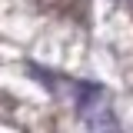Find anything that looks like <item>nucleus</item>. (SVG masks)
<instances>
[{"label":"nucleus","mask_w":133,"mask_h":133,"mask_svg":"<svg viewBox=\"0 0 133 133\" xmlns=\"http://www.w3.org/2000/svg\"><path fill=\"white\" fill-rule=\"evenodd\" d=\"M77 113L87 127L103 130V127H116V116L110 110V97L97 83H80L77 87Z\"/></svg>","instance_id":"f257e3e1"}]
</instances>
